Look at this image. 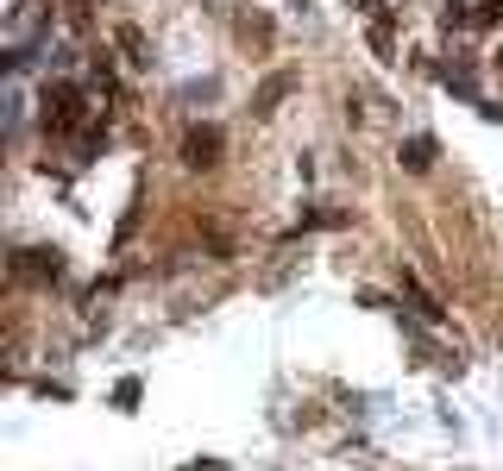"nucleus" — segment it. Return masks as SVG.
I'll list each match as a JSON object with an SVG mask.
<instances>
[{"instance_id": "obj_6", "label": "nucleus", "mask_w": 503, "mask_h": 471, "mask_svg": "<svg viewBox=\"0 0 503 471\" xmlns=\"http://www.w3.org/2000/svg\"><path fill=\"white\" fill-rule=\"evenodd\" d=\"M472 19H478V26H498V19H503V6H478Z\"/></svg>"}, {"instance_id": "obj_2", "label": "nucleus", "mask_w": 503, "mask_h": 471, "mask_svg": "<svg viewBox=\"0 0 503 471\" xmlns=\"http://www.w3.org/2000/svg\"><path fill=\"white\" fill-rule=\"evenodd\" d=\"M183 157H189V163H202V170H208V163H215V157H221V126H195V132H189V139H183Z\"/></svg>"}, {"instance_id": "obj_4", "label": "nucleus", "mask_w": 503, "mask_h": 471, "mask_svg": "<svg viewBox=\"0 0 503 471\" xmlns=\"http://www.w3.org/2000/svg\"><path fill=\"white\" fill-rule=\"evenodd\" d=\"M403 163H409V170H428V163H435V139H409V145H403Z\"/></svg>"}, {"instance_id": "obj_1", "label": "nucleus", "mask_w": 503, "mask_h": 471, "mask_svg": "<svg viewBox=\"0 0 503 471\" xmlns=\"http://www.w3.org/2000/svg\"><path fill=\"white\" fill-rule=\"evenodd\" d=\"M82 113H89V101H82L76 82H51L45 89V132H76Z\"/></svg>"}, {"instance_id": "obj_5", "label": "nucleus", "mask_w": 503, "mask_h": 471, "mask_svg": "<svg viewBox=\"0 0 503 471\" xmlns=\"http://www.w3.org/2000/svg\"><path fill=\"white\" fill-rule=\"evenodd\" d=\"M283 89H289V76H271V82L258 89V113H271V107H278V95H283Z\"/></svg>"}, {"instance_id": "obj_3", "label": "nucleus", "mask_w": 503, "mask_h": 471, "mask_svg": "<svg viewBox=\"0 0 503 471\" xmlns=\"http://www.w3.org/2000/svg\"><path fill=\"white\" fill-rule=\"evenodd\" d=\"M13 270H19V277H45V283H57V277H63V258H13Z\"/></svg>"}]
</instances>
